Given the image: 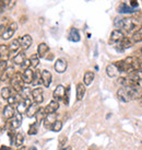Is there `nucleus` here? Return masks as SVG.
I'll return each mask as SVG.
<instances>
[{
  "label": "nucleus",
  "instance_id": "nucleus-1",
  "mask_svg": "<svg viewBox=\"0 0 142 150\" xmlns=\"http://www.w3.org/2000/svg\"><path fill=\"white\" fill-rule=\"evenodd\" d=\"M114 25L118 30H124L127 33L136 32L142 28L140 17H116L114 20Z\"/></svg>",
  "mask_w": 142,
  "mask_h": 150
},
{
  "label": "nucleus",
  "instance_id": "nucleus-2",
  "mask_svg": "<svg viewBox=\"0 0 142 150\" xmlns=\"http://www.w3.org/2000/svg\"><path fill=\"white\" fill-rule=\"evenodd\" d=\"M141 89H136V88L121 87L117 91L118 99L122 102H129L134 99H139L141 98Z\"/></svg>",
  "mask_w": 142,
  "mask_h": 150
},
{
  "label": "nucleus",
  "instance_id": "nucleus-3",
  "mask_svg": "<svg viewBox=\"0 0 142 150\" xmlns=\"http://www.w3.org/2000/svg\"><path fill=\"white\" fill-rule=\"evenodd\" d=\"M24 80H23V77H22V72H15V75L13 76L11 80H10V84H11V88H12L14 91L17 93H20V92L23 90V84H24Z\"/></svg>",
  "mask_w": 142,
  "mask_h": 150
},
{
  "label": "nucleus",
  "instance_id": "nucleus-4",
  "mask_svg": "<svg viewBox=\"0 0 142 150\" xmlns=\"http://www.w3.org/2000/svg\"><path fill=\"white\" fill-rule=\"evenodd\" d=\"M125 34L124 32L121 31V30H114L112 34H110V38H109V44H112V45H116L118 44L119 42H121L124 38H125Z\"/></svg>",
  "mask_w": 142,
  "mask_h": 150
},
{
  "label": "nucleus",
  "instance_id": "nucleus-5",
  "mask_svg": "<svg viewBox=\"0 0 142 150\" xmlns=\"http://www.w3.org/2000/svg\"><path fill=\"white\" fill-rule=\"evenodd\" d=\"M18 30V23L17 22H11L10 24L6 28L4 32L1 33V38L4 40H9L10 38H12L13 34L15 33V31Z\"/></svg>",
  "mask_w": 142,
  "mask_h": 150
},
{
  "label": "nucleus",
  "instance_id": "nucleus-6",
  "mask_svg": "<svg viewBox=\"0 0 142 150\" xmlns=\"http://www.w3.org/2000/svg\"><path fill=\"white\" fill-rule=\"evenodd\" d=\"M134 41H132V38H129L126 36L121 42H119L118 44H116V45H114L115 47H116V50H119V52H122V50H127V48H129V47H131V46L134 45Z\"/></svg>",
  "mask_w": 142,
  "mask_h": 150
},
{
  "label": "nucleus",
  "instance_id": "nucleus-7",
  "mask_svg": "<svg viewBox=\"0 0 142 150\" xmlns=\"http://www.w3.org/2000/svg\"><path fill=\"white\" fill-rule=\"evenodd\" d=\"M21 124H22V115L18 113L12 120H10V121L7 123V127H9L11 130H13V129L19 128V127L21 126Z\"/></svg>",
  "mask_w": 142,
  "mask_h": 150
},
{
  "label": "nucleus",
  "instance_id": "nucleus-8",
  "mask_svg": "<svg viewBox=\"0 0 142 150\" xmlns=\"http://www.w3.org/2000/svg\"><path fill=\"white\" fill-rule=\"evenodd\" d=\"M66 92H67V90H66V88L63 87V86H61V84L57 86V87L55 88L54 92H53L54 100H56V101L63 100V98H65V96H66Z\"/></svg>",
  "mask_w": 142,
  "mask_h": 150
},
{
  "label": "nucleus",
  "instance_id": "nucleus-9",
  "mask_svg": "<svg viewBox=\"0 0 142 150\" xmlns=\"http://www.w3.org/2000/svg\"><path fill=\"white\" fill-rule=\"evenodd\" d=\"M32 104V99H24V100H21L19 102V104L17 105V111L19 114H23V113H26L27 108H29L30 105Z\"/></svg>",
  "mask_w": 142,
  "mask_h": 150
},
{
  "label": "nucleus",
  "instance_id": "nucleus-10",
  "mask_svg": "<svg viewBox=\"0 0 142 150\" xmlns=\"http://www.w3.org/2000/svg\"><path fill=\"white\" fill-rule=\"evenodd\" d=\"M67 67H68V63L66 59L58 58L56 60V63H55L54 68L58 74H63V72L66 71V69H67Z\"/></svg>",
  "mask_w": 142,
  "mask_h": 150
},
{
  "label": "nucleus",
  "instance_id": "nucleus-11",
  "mask_svg": "<svg viewBox=\"0 0 142 150\" xmlns=\"http://www.w3.org/2000/svg\"><path fill=\"white\" fill-rule=\"evenodd\" d=\"M2 116H4V118H6V121H10L15 116V111H14V108L12 105L7 104L4 106V111H2Z\"/></svg>",
  "mask_w": 142,
  "mask_h": 150
},
{
  "label": "nucleus",
  "instance_id": "nucleus-12",
  "mask_svg": "<svg viewBox=\"0 0 142 150\" xmlns=\"http://www.w3.org/2000/svg\"><path fill=\"white\" fill-rule=\"evenodd\" d=\"M139 10L137 9L131 8L130 6L126 4V2H120V4L117 6V12L118 13H124V14H127V13H134V12H138Z\"/></svg>",
  "mask_w": 142,
  "mask_h": 150
},
{
  "label": "nucleus",
  "instance_id": "nucleus-13",
  "mask_svg": "<svg viewBox=\"0 0 142 150\" xmlns=\"http://www.w3.org/2000/svg\"><path fill=\"white\" fill-rule=\"evenodd\" d=\"M56 122H57V114L56 113H50V114H47L46 117H45L44 125L47 129H51Z\"/></svg>",
  "mask_w": 142,
  "mask_h": 150
},
{
  "label": "nucleus",
  "instance_id": "nucleus-14",
  "mask_svg": "<svg viewBox=\"0 0 142 150\" xmlns=\"http://www.w3.org/2000/svg\"><path fill=\"white\" fill-rule=\"evenodd\" d=\"M32 99L34 102H36L38 104H41L44 101V94H43V90L41 88H36L32 90Z\"/></svg>",
  "mask_w": 142,
  "mask_h": 150
},
{
  "label": "nucleus",
  "instance_id": "nucleus-15",
  "mask_svg": "<svg viewBox=\"0 0 142 150\" xmlns=\"http://www.w3.org/2000/svg\"><path fill=\"white\" fill-rule=\"evenodd\" d=\"M19 41L21 43V47L23 50H29L30 47H31V45H32V42H33L32 38L30 36L29 34H25V35H23L21 38H19Z\"/></svg>",
  "mask_w": 142,
  "mask_h": 150
},
{
  "label": "nucleus",
  "instance_id": "nucleus-16",
  "mask_svg": "<svg viewBox=\"0 0 142 150\" xmlns=\"http://www.w3.org/2000/svg\"><path fill=\"white\" fill-rule=\"evenodd\" d=\"M67 38L71 42H79L80 41V32L78 29H75V28H71L69 30V32H68V35H67Z\"/></svg>",
  "mask_w": 142,
  "mask_h": 150
},
{
  "label": "nucleus",
  "instance_id": "nucleus-17",
  "mask_svg": "<svg viewBox=\"0 0 142 150\" xmlns=\"http://www.w3.org/2000/svg\"><path fill=\"white\" fill-rule=\"evenodd\" d=\"M34 75H35V71H33L31 68L22 71V77H23L25 83H32L34 79Z\"/></svg>",
  "mask_w": 142,
  "mask_h": 150
},
{
  "label": "nucleus",
  "instance_id": "nucleus-18",
  "mask_svg": "<svg viewBox=\"0 0 142 150\" xmlns=\"http://www.w3.org/2000/svg\"><path fill=\"white\" fill-rule=\"evenodd\" d=\"M51 72L48 70H43L42 71V83L45 88H48L51 83Z\"/></svg>",
  "mask_w": 142,
  "mask_h": 150
},
{
  "label": "nucleus",
  "instance_id": "nucleus-19",
  "mask_svg": "<svg viewBox=\"0 0 142 150\" xmlns=\"http://www.w3.org/2000/svg\"><path fill=\"white\" fill-rule=\"evenodd\" d=\"M39 108H41V106H39V104L38 103H36V102H33L32 104L30 105L29 108H27V111H26V115H27V117H35V115H36V113L39 111Z\"/></svg>",
  "mask_w": 142,
  "mask_h": 150
},
{
  "label": "nucleus",
  "instance_id": "nucleus-20",
  "mask_svg": "<svg viewBox=\"0 0 142 150\" xmlns=\"http://www.w3.org/2000/svg\"><path fill=\"white\" fill-rule=\"evenodd\" d=\"M49 52V47L46 43H39L37 46V55L39 58H44L46 57V54Z\"/></svg>",
  "mask_w": 142,
  "mask_h": 150
},
{
  "label": "nucleus",
  "instance_id": "nucleus-21",
  "mask_svg": "<svg viewBox=\"0 0 142 150\" xmlns=\"http://www.w3.org/2000/svg\"><path fill=\"white\" fill-rule=\"evenodd\" d=\"M15 75V70L12 66L8 67L4 74H1V81H10L11 78Z\"/></svg>",
  "mask_w": 142,
  "mask_h": 150
},
{
  "label": "nucleus",
  "instance_id": "nucleus-22",
  "mask_svg": "<svg viewBox=\"0 0 142 150\" xmlns=\"http://www.w3.org/2000/svg\"><path fill=\"white\" fill-rule=\"evenodd\" d=\"M119 72H120V71H119L118 67L116 66L115 64H110V65H108V66L106 67V74H107V76L110 77V78L117 77Z\"/></svg>",
  "mask_w": 142,
  "mask_h": 150
},
{
  "label": "nucleus",
  "instance_id": "nucleus-23",
  "mask_svg": "<svg viewBox=\"0 0 142 150\" xmlns=\"http://www.w3.org/2000/svg\"><path fill=\"white\" fill-rule=\"evenodd\" d=\"M59 108V102L56 100L50 101L49 103L45 106V111H46L47 114H50V113H56V111Z\"/></svg>",
  "mask_w": 142,
  "mask_h": 150
},
{
  "label": "nucleus",
  "instance_id": "nucleus-24",
  "mask_svg": "<svg viewBox=\"0 0 142 150\" xmlns=\"http://www.w3.org/2000/svg\"><path fill=\"white\" fill-rule=\"evenodd\" d=\"M20 47H21V43H20V41H19V38H15V40L11 41V43L8 45L10 55H13L14 53H17L18 50H19Z\"/></svg>",
  "mask_w": 142,
  "mask_h": 150
},
{
  "label": "nucleus",
  "instance_id": "nucleus-25",
  "mask_svg": "<svg viewBox=\"0 0 142 150\" xmlns=\"http://www.w3.org/2000/svg\"><path fill=\"white\" fill-rule=\"evenodd\" d=\"M15 93L17 92L10 87H4L1 89V96H2V99H4V100H8L10 96H12Z\"/></svg>",
  "mask_w": 142,
  "mask_h": 150
},
{
  "label": "nucleus",
  "instance_id": "nucleus-26",
  "mask_svg": "<svg viewBox=\"0 0 142 150\" xmlns=\"http://www.w3.org/2000/svg\"><path fill=\"white\" fill-rule=\"evenodd\" d=\"M86 92L85 84L84 83H78L77 84V100L81 101L84 98V94Z\"/></svg>",
  "mask_w": 142,
  "mask_h": 150
},
{
  "label": "nucleus",
  "instance_id": "nucleus-27",
  "mask_svg": "<svg viewBox=\"0 0 142 150\" xmlns=\"http://www.w3.org/2000/svg\"><path fill=\"white\" fill-rule=\"evenodd\" d=\"M47 113L45 111V108H39V111L36 113V115H35V123H37L38 125L42 123L43 121H45V117H46Z\"/></svg>",
  "mask_w": 142,
  "mask_h": 150
},
{
  "label": "nucleus",
  "instance_id": "nucleus-28",
  "mask_svg": "<svg viewBox=\"0 0 142 150\" xmlns=\"http://www.w3.org/2000/svg\"><path fill=\"white\" fill-rule=\"evenodd\" d=\"M25 59H26V57H25V53H24V50H22V52H20V53H18L17 55H14V57L12 58V60L14 64H17V65H20V66H21L22 64L24 63Z\"/></svg>",
  "mask_w": 142,
  "mask_h": 150
},
{
  "label": "nucleus",
  "instance_id": "nucleus-29",
  "mask_svg": "<svg viewBox=\"0 0 142 150\" xmlns=\"http://www.w3.org/2000/svg\"><path fill=\"white\" fill-rule=\"evenodd\" d=\"M94 72L93 71H86L83 76V83L85 86H91L93 82V80H94Z\"/></svg>",
  "mask_w": 142,
  "mask_h": 150
},
{
  "label": "nucleus",
  "instance_id": "nucleus-30",
  "mask_svg": "<svg viewBox=\"0 0 142 150\" xmlns=\"http://www.w3.org/2000/svg\"><path fill=\"white\" fill-rule=\"evenodd\" d=\"M0 53H1V60L7 62L8 58L10 57V52H9L8 45L6 46L4 44H1V46H0Z\"/></svg>",
  "mask_w": 142,
  "mask_h": 150
},
{
  "label": "nucleus",
  "instance_id": "nucleus-31",
  "mask_svg": "<svg viewBox=\"0 0 142 150\" xmlns=\"http://www.w3.org/2000/svg\"><path fill=\"white\" fill-rule=\"evenodd\" d=\"M128 77H129V78H131L132 80H134V81L139 82V83H141V82H142V69H140V70H136V71H134V72H131V74H129V75H128Z\"/></svg>",
  "mask_w": 142,
  "mask_h": 150
},
{
  "label": "nucleus",
  "instance_id": "nucleus-32",
  "mask_svg": "<svg viewBox=\"0 0 142 150\" xmlns=\"http://www.w3.org/2000/svg\"><path fill=\"white\" fill-rule=\"evenodd\" d=\"M42 83V71L41 70H35V75H34V79L32 82V86L36 87L38 84Z\"/></svg>",
  "mask_w": 142,
  "mask_h": 150
},
{
  "label": "nucleus",
  "instance_id": "nucleus-33",
  "mask_svg": "<svg viewBox=\"0 0 142 150\" xmlns=\"http://www.w3.org/2000/svg\"><path fill=\"white\" fill-rule=\"evenodd\" d=\"M132 41L134 43H139L142 42V28H140L139 30H137L134 34H132Z\"/></svg>",
  "mask_w": 142,
  "mask_h": 150
},
{
  "label": "nucleus",
  "instance_id": "nucleus-34",
  "mask_svg": "<svg viewBox=\"0 0 142 150\" xmlns=\"http://www.w3.org/2000/svg\"><path fill=\"white\" fill-rule=\"evenodd\" d=\"M24 142V136L22 133H17L15 135V139H14V145L17 147H21Z\"/></svg>",
  "mask_w": 142,
  "mask_h": 150
},
{
  "label": "nucleus",
  "instance_id": "nucleus-35",
  "mask_svg": "<svg viewBox=\"0 0 142 150\" xmlns=\"http://www.w3.org/2000/svg\"><path fill=\"white\" fill-rule=\"evenodd\" d=\"M31 68H36L38 66V63H39V57H38L37 54H34L31 56Z\"/></svg>",
  "mask_w": 142,
  "mask_h": 150
},
{
  "label": "nucleus",
  "instance_id": "nucleus-36",
  "mask_svg": "<svg viewBox=\"0 0 142 150\" xmlns=\"http://www.w3.org/2000/svg\"><path fill=\"white\" fill-rule=\"evenodd\" d=\"M11 22H9V19L8 18H4V17H2L1 18V29H0V31H1V33L4 32V30H6V28L8 26L9 24H10Z\"/></svg>",
  "mask_w": 142,
  "mask_h": 150
},
{
  "label": "nucleus",
  "instance_id": "nucleus-37",
  "mask_svg": "<svg viewBox=\"0 0 142 150\" xmlns=\"http://www.w3.org/2000/svg\"><path fill=\"white\" fill-rule=\"evenodd\" d=\"M38 132V124L37 123H34L32 125L30 126V129H29V134L30 135H36Z\"/></svg>",
  "mask_w": 142,
  "mask_h": 150
},
{
  "label": "nucleus",
  "instance_id": "nucleus-38",
  "mask_svg": "<svg viewBox=\"0 0 142 150\" xmlns=\"http://www.w3.org/2000/svg\"><path fill=\"white\" fill-rule=\"evenodd\" d=\"M61 128H63V122L57 121L54 124V126H53L51 130H53V132H56V133H58V132H60V130H61Z\"/></svg>",
  "mask_w": 142,
  "mask_h": 150
},
{
  "label": "nucleus",
  "instance_id": "nucleus-39",
  "mask_svg": "<svg viewBox=\"0 0 142 150\" xmlns=\"http://www.w3.org/2000/svg\"><path fill=\"white\" fill-rule=\"evenodd\" d=\"M29 68H31V59H25L24 63L21 65V69L22 71L23 70H26V69H29Z\"/></svg>",
  "mask_w": 142,
  "mask_h": 150
},
{
  "label": "nucleus",
  "instance_id": "nucleus-40",
  "mask_svg": "<svg viewBox=\"0 0 142 150\" xmlns=\"http://www.w3.org/2000/svg\"><path fill=\"white\" fill-rule=\"evenodd\" d=\"M7 68H8V67H7V62L1 60V62H0V71H1V74H4Z\"/></svg>",
  "mask_w": 142,
  "mask_h": 150
},
{
  "label": "nucleus",
  "instance_id": "nucleus-41",
  "mask_svg": "<svg viewBox=\"0 0 142 150\" xmlns=\"http://www.w3.org/2000/svg\"><path fill=\"white\" fill-rule=\"evenodd\" d=\"M69 93H70V87H68L67 92H66V96H65V98H63V102H65V104L66 105H68V103H69Z\"/></svg>",
  "mask_w": 142,
  "mask_h": 150
},
{
  "label": "nucleus",
  "instance_id": "nucleus-42",
  "mask_svg": "<svg viewBox=\"0 0 142 150\" xmlns=\"http://www.w3.org/2000/svg\"><path fill=\"white\" fill-rule=\"evenodd\" d=\"M129 6L131 7V8H134V9H138V0H130L129 1Z\"/></svg>",
  "mask_w": 142,
  "mask_h": 150
},
{
  "label": "nucleus",
  "instance_id": "nucleus-43",
  "mask_svg": "<svg viewBox=\"0 0 142 150\" xmlns=\"http://www.w3.org/2000/svg\"><path fill=\"white\" fill-rule=\"evenodd\" d=\"M17 4V0H9V4H8V9H12L14 6Z\"/></svg>",
  "mask_w": 142,
  "mask_h": 150
},
{
  "label": "nucleus",
  "instance_id": "nucleus-44",
  "mask_svg": "<svg viewBox=\"0 0 142 150\" xmlns=\"http://www.w3.org/2000/svg\"><path fill=\"white\" fill-rule=\"evenodd\" d=\"M45 58L47 59V60H53L54 59V54H51V53H49V55H47Z\"/></svg>",
  "mask_w": 142,
  "mask_h": 150
},
{
  "label": "nucleus",
  "instance_id": "nucleus-45",
  "mask_svg": "<svg viewBox=\"0 0 142 150\" xmlns=\"http://www.w3.org/2000/svg\"><path fill=\"white\" fill-rule=\"evenodd\" d=\"M66 140H67V138H66V137H63V139L60 140V142H59V146H60V147L63 146V145H65V142H66Z\"/></svg>",
  "mask_w": 142,
  "mask_h": 150
},
{
  "label": "nucleus",
  "instance_id": "nucleus-46",
  "mask_svg": "<svg viewBox=\"0 0 142 150\" xmlns=\"http://www.w3.org/2000/svg\"><path fill=\"white\" fill-rule=\"evenodd\" d=\"M25 21H26V17H21V19H20V22H21V23H24Z\"/></svg>",
  "mask_w": 142,
  "mask_h": 150
},
{
  "label": "nucleus",
  "instance_id": "nucleus-47",
  "mask_svg": "<svg viewBox=\"0 0 142 150\" xmlns=\"http://www.w3.org/2000/svg\"><path fill=\"white\" fill-rule=\"evenodd\" d=\"M60 150H71V147H63Z\"/></svg>",
  "mask_w": 142,
  "mask_h": 150
},
{
  "label": "nucleus",
  "instance_id": "nucleus-48",
  "mask_svg": "<svg viewBox=\"0 0 142 150\" xmlns=\"http://www.w3.org/2000/svg\"><path fill=\"white\" fill-rule=\"evenodd\" d=\"M29 150H37V149H36V147H31Z\"/></svg>",
  "mask_w": 142,
  "mask_h": 150
},
{
  "label": "nucleus",
  "instance_id": "nucleus-49",
  "mask_svg": "<svg viewBox=\"0 0 142 150\" xmlns=\"http://www.w3.org/2000/svg\"><path fill=\"white\" fill-rule=\"evenodd\" d=\"M18 150H27V148H26V147H23V148H20V149H18Z\"/></svg>",
  "mask_w": 142,
  "mask_h": 150
},
{
  "label": "nucleus",
  "instance_id": "nucleus-50",
  "mask_svg": "<svg viewBox=\"0 0 142 150\" xmlns=\"http://www.w3.org/2000/svg\"><path fill=\"white\" fill-rule=\"evenodd\" d=\"M139 55H142V47L139 50Z\"/></svg>",
  "mask_w": 142,
  "mask_h": 150
},
{
  "label": "nucleus",
  "instance_id": "nucleus-51",
  "mask_svg": "<svg viewBox=\"0 0 142 150\" xmlns=\"http://www.w3.org/2000/svg\"><path fill=\"white\" fill-rule=\"evenodd\" d=\"M140 19H141V23H142V17H140Z\"/></svg>",
  "mask_w": 142,
  "mask_h": 150
},
{
  "label": "nucleus",
  "instance_id": "nucleus-52",
  "mask_svg": "<svg viewBox=\"0 0 142 150\" xmlns=\"http://www.w3.org/2000/svg\"><path fill=\"white\" fill-rule=\"evenodd\" d=\"M140 99H141V102H142V96H141V98H140Z\"/></svg>",
  "mask_w": 142,
  "mask_h": 150
},
{
  "label": "nucleus",
  "instance_id": "nucleus-53",
  "mask_svg": "<svg viewBox=\"0 0 142 150\" xmlns=\"http://www.w3.org/2000/svg\"><path fill=\"white\" fill-rule=\"evenodd\" d=\"M140 84H141V87H142V82H141V83H140Z\"/></svg>",
  "mask_w": 142,
  "mask_h": 150
},
{
  "label": "nucleus",
  "instance_id": "nucleus-54",
  "mask_svg": "<svg viewBox=\"0 0 142 150\" xmlns=\"http://www.w3.org/2000/svg\"><path fill=\"white\" fill-rule=\"evenodd\" d=\"M90 150H95V149H90Z\"/></svg>",
  "mask_w": 142,
  "mask_h": 150
},
{
  "label": "nucleus",
  "instance_id": "nucleus-55",
  "mask_svg": "<svg viewBox=\"0 0 142 150\" xmlns=\"http://www.w3.org/2000/svg\"><path fill=\"white\" fill-rule=\"evenodd\" d=\"M88 1H90V0H88Z\"/></svg>",
  "mask_w": 142,
  "mask_h": 150
}]
</instances>
